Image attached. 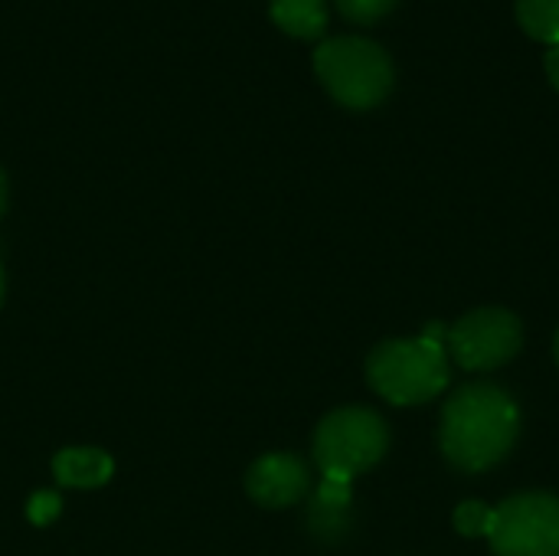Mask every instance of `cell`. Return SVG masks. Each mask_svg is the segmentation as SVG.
I'll return each instance as SVG.
<instances>
[{
    "label": "cell",
    "mask_w": 559,
    "mask_h": 556,
    "mask_svg": "<svg viewBox=\"0 0 559 556\" xmlns=\"http://www.w3.org/2000/svg\"><path fill=\"white\" fill-rule=\"evenodd\" d=\"M554 360H557V367H559V328H557V338H554Z\"/></svg>",
    "instance_id": "18"
},
{
    "label": "cell",
    "mask_w": 559,
    "mask_h": 556,
    "mask_svg": "<svg viewBox=\"0 0 559 556\" xmlns=\"http://www.w3.org/2000/svg\"><path fill=\"white\" fill-rule=\"evenodd\" d=\"M56 482L66 488H98L111 478L115 465L102 449L82 446V449H62L52 459Z\"/></svg>",
    "instance_id": "9"
},
{
    "label": "cell",
    "mask_w": 559,
    "mask_h": 556,
    "mask_svg": "<svg viewBox=\"0 0 559 556\" xmlns=\"http://www.w3.org/2000/svg\"><path fill=\"white\" fill-rule=\"evenodd\" d=\"M491 518H495V508H488V505H485V501H478V498H468V501H462V505L452 511V524H455V531H459L462 537H468V541L488 537V531H491Z\"/></svg>",
    "instance_id": "12"
},
{
    "label": "cell",
    "mask_w": 559,
    "mask_h": 556,
    "mask_svg": "<svg viewBox=\"0 0 559 556\" xmlns=\"http://www.w3.org/2000/svg\"><path fill=\"white\" fill-rule=\"evenodd\" d=\"M367 383L393 406H426L452 383L445 344L419 338H390L367 357Z\"/></svg>",
    "instance_id": "2"
},
{
    "label": "cell",
    "mask_w": 559,
    "mask_h": 556,
    "mask_svg": "<svg viewBox=\"0 0 559 556\" xmlns=\"http://www.w3.org/2000/svg\"><path fill=\"white\" fill-rule=\"evenodd\" d=\"M246 492L262 508H292L311 492V472L292 452H269L249 469Z\"/></svg>",
    "instance_id": "7"
},
{
    "label": "cell",
    "mask_w": 559,
    "mask_h": 556,
    "mask_svg": "<svg viewBox=\"0 0 559 556\" xmlns=\"http://www.w3.org/2000/svg\"><path fill=\"white\" fill-rule=\"evenodd\" d=\"M514 16L531 39L559 46V0H514Z\"/></svg>",
    "instance_id": "11"
},
{
    "label": "cell",
    "mask_w": 559,
    "mask_h": 556,
    "mask_svg": "<svg viewBox=\"0 0 559 556\" xmlns=\"http://www.w3.org/2000/svg\"><path fill=\"white\" fill-rule=\"evenodd\" d=\"M311 62L328 95L350 111H370L393 95L396 85L393 56L367 36L321 39L314 46Z\"/></svg>",
    "instance_id": "3"
},
{
    "label": "cell",
    "mask_w": 559,
    "mask_h": 556,
    "mask_svg": "<svg viewBox=\"0 0 559 556\" xmlns=\"http://www.w3.org/2000/svg\"><path fill=\"white\" fill-rule=\"evenodd\" d=\"M485 541L495 556H559V495L518 492L504 498Z\"/></svg>",
    "instance_id": "6"
},
{
    "label": "cell",
    "mask_w": 559,
    "mask_h": 556,
    "mask_svg": "<svg viewBox=\"0 0 559 556\" xmlns=\"http://www.w3.org/2000/svg\"><path fill=\"white\" fill-rule=\"evenodd\" d=\"M7 210V177H3V170H0V213Z\"/></svg>",
    "instance_id": "17"
},
{
    "label": "cell",
    "mask_w": 559,
    "mask_h": 556,
    "mask_svg": "<svg viewBox=\"0 0 559 556\" xmlns=\"http://www.w3.org/2000/svg\"><path fill=\"white\" fill-rule=\"evenodd\" d=\"M524 413L511 390L478 380L449 393L439 413L442 459L462 475H485L498 469L518 446Z\"/></svg>",
    "instance_id": "1"
},
{
    "label": "cell",
    "mask_w": 559,
    "mask_h": 556,
    "mask_svg": "<svg viewBox=\"0 0 559 556\" xmlns=\"http://www.w3.org/2000/svg\"><path fill=\"white\" fill-rule=\"evenodd\" d=\"M272 23L308 43H321L328 33V0H269Z\"/></svg>",
    "instance_id": "10"
},
{
    "label": "cell",
    "mask_w": 559,
    "mask_h": 556,
    "mask_svg": "<svg viewBox=\"0 0 559 556\" xmlns=\"http://www.w3.org/2000/svg\"><path fill=\"white\" fill-rule=\"evenodd\" d=\"M308 528L324 544L344 541L354 528V485L321 478L308 505Z\"/></svg>",
    "instance_id": "8"
},
{
    "label": "cell",
    "mask_w": 559,
    "mask_h": 556,
    "mask_svg": "<svg viewBox=\"0 0 559 556\" xmlns=\"http://www.w3.org/2000/svg\"><path fill=\"white\" fill-rule=\"evenodd\" d=\"M423 338H426V341H436V344H445V338H449V324H442V321H429V324L423 328Z\"/></svg>",
    "instance_id": "16"
},
{
    "label": "cell",
    "mask_w": 559,
    "mask_h": 556,
    "mask_svg": "<svg viewBox=\"0 0 559 556\" xmlns=\"http://www.w3.org/2000/svg\"><path fill=\"white\" fill-rule=\"evenodd\" d=\"M524 347V324L511 308L485 305L449 324V360L468 374H491L511 364Z\"/></svg>",
    "instance_id": "5"
},
{
    "label": "cell",
    "mask_w": 559,
    "mask_h": 556,
    "mask_svg": "<svg viewBox=\"0 0 559 556\" xmlns=\"http://www.w3.org/2000/svg\"><path fill=\"white\" fill-rule=\"evenodd\" d=\"M390 452V426L370 406H341L314 429V465L321 478L350 482Z\"/></svg>",
    "instance_id": "4"
},
{
    "label": "cell",
    "mask_w": 559,
    "mask_h": 556,
    "mask_svg": "<svg viewBox=\"0 0 559 556\" xmlns=\"http://www.w3.org/2000/svg\"><path fill=\"white\" fill-rule=\"evenodd\" d=\"M341 16H347L350 23H360V26H373L380 23L383 16H390L396 10L400 0H334Z\"/></svg>",
    "instance_id": "13"
},
{
    "label": "cell",
    "mask_w": 559,
    "mask_h": 556,
    "mask_svg": "<svg viewBox=\"0 0 559 556\" xmlns=\"http://www.w3.org/2000/svg\"><path fill=\"white\" fill-rule=\"evenodd\" d=\"M544 69H547L550 85L559 92V46H550V49H547V56H544Z\"/></svg>",
    "instance_id": "15"
},
{
    "label": "cell",
    "mask_w": 559,
    "mask_h": 556,
    "mask_svg": "<svg viewBox=\"0 0 559 556\" xmlns=\"http://www.w3.org/2000/svg\"><path fill=\"white\" fill-rule=\"evenodd\" d=\"M0 305H3V269H0Z\"/></svg>",
    "instance_id": "19"
},
{
    "label": "cell",
    "mask_w": 559,
    "mask_h": 556,
    "mask_svg": "<svg viewBox=\"0 0 559 556\" xmlns=\"http://www.w3.org/2000/svg\"><path fill=\"white\" fill-rule=\"evenodd\" d=\"M59 495L56 492H36L33 498H29V505H26V518L36 524V528H46L49 521H56L59 518Z\"/></svg>",
    "instance_id": "14"
}]
</instances>
